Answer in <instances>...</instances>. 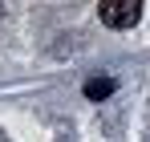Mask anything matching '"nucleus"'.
I'll return each mask as SVG.
<instances>
[{
    "label": "nucleus",
    "mask_w": 150,
    "mask_h": 142,
    "mask_svg": "<svg viewBox=\"0 0 150 142\" xmlns=\"http://www.w3.org/2000/svg\"><path fill=\"white\" fill-rule=\"evenodd\" d=\"M142 0H101L98 4V21L105 28H134L142 21Z\"/></svg>",
    "instance_id": "f257e3e1"
},
{
    "label": "nucleus",
    "mask_w": 150,
    "mask_h": 142,
    "mask_svg": "<svg viewBox=\"0 0 150 142\" xmlns=\"http://www.w3.org/2000/svg\"><path fill=\"white\" fill-rule=\"evenodd\" d=\"M114 89H118L114 77H89V81H85V97H89V102H105Z\"/></svg>",
    "instance_id": "f03ea898"
}]
</instances>
